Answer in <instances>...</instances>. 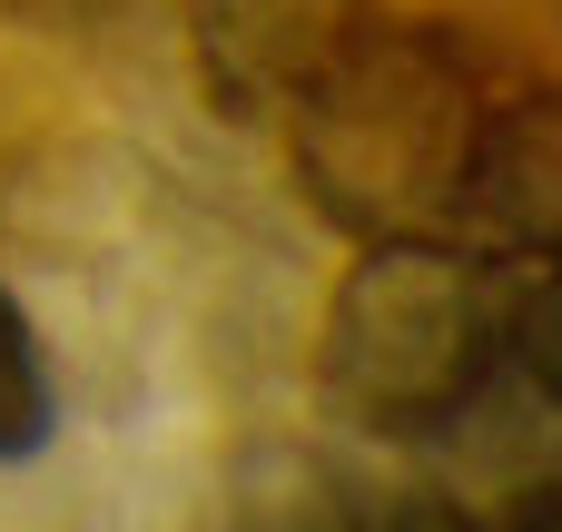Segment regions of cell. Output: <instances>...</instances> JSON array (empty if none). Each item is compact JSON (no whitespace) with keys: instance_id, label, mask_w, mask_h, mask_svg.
<instances>
[{"instance_id":"6da1fadb","label":"cell","mask_w":562,"mask_h":532,"mask_svg":"<svg viewBox=\"0 0 562 532\" xmlns=\"http://www.w3.org/2000/svg\"><path fill=\"white\" fill-rule=\"evenodd\" d=\"M494 79L484 59L435 30V20H366L296 99V178L316 217H336L356 247L375 237H464L474 207V158L494 128Z\"/></svg>"},{"instance_id":"7a4b0ae2","label":"cell","mask_w":562,"mask_h":532,"mask_svg":"<svg viewBox=\"0 0 562 532\" xmlns=\"http://www.w3.org/2000/svg\"><path fill=\"white\" fill-rule=\"evenodd\" d=\"M514 267L474 237H375L326 306V405L375 444L454 434L514 375Z\"/></svg>"},{"instance_id":"3957f363","label":"cell","mask_w":562,"mask_h":532,"mask_svg":"<svg viewBox=\"0 0 562 532\" xmlns=\"http://www.w3.org/2000/svg\"><path fill=\"white\" fill-rule=\"evenodd\" d=\"M366 20H375V0H188V49H198L217 109L257 118V109H286Z\"/></svg>"},{"instance_id":"277c9868","label":"cell","mask_w":562,"mask_h":532,"mask_svg":"<svg viewBox=\"0 0 562 532\" xmlns=\"http://www.w3.org/2000/svg\"><path fill=\"white\" fill-rule=\"evenodd\" d=\"M464 237L504 267H562V79L494 99Z\"/></svg>"},{"instance_id":"5b68a950","label":"cell","mask_w":562,"mask_h":532,"mask_svg":"<svg viewBox=\"0 0 562 532\" xmlns=\"http://www.w3.org/2000/svg\"><path fill=\"white\" fill-rule=\"evenodd\" d=\"M198 532H474V513L445 494H366L316 454H267L207 503Z\"/></svg>"},{"instance_id":"8992f818","label":"cell","mask_w":562,"mask_h":532,"mask_svg":"<svg viewBox=\"0 0 562 532\" xmlns=\"http://www.w3.org/2000/svg\"><path fill=\"white\" fill-rule=\"evenodd\" d=\"M49 444V365H40V336L20 316V296L0 286V464L40 454Z\"/></svg>"},{"instance_id":"52a82bcc","label":"cell","mask_w":562,"mask_h":532,"mask_svg":"<svg viewBox=\"0 0 562 532\" xmlns=\"http://www.w3.org/2000/svg\"><path fill=\"white\" fill-rule=\"evenodd\" d=\"M514 375L562 415V267H543V276L514 296Z\"/></svg>"},{"instance_id":"ba28073f","label":"cell","mask_w":562,"mask_h":532,"mask_svg":"<svg viewBox=\"0 0 562 532\" xmlns=\"http://www.w3.org/2000/svg\"><path fill=\"white\" fill-rule=\"evenodd\" d=\"M474 532H562V484H524V494H504Z\"/></svg>"}]
</instances>
